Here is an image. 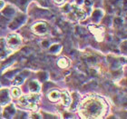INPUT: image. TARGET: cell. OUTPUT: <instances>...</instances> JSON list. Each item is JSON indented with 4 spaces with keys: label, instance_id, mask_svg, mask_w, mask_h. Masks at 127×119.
<instances>
[{
    "label": "cell",
    "instance_id": "cell-1",
    "mask_svg": "<svg viewBox=\"0 0 127 119\" xmlns=\"http://www.w3.org/2000/svg\"><path fill=\"white\" fill-rule=\"evenodd\" d=\"M105 110V104L101 98H89L82 105V113L86 117H98Z\"/></svg>",
    "mask_w": 127,
    "mask_h": 119
},
{
    "label": "cell",
    "instance_id": "cell-2",
    "mask_svg": "<svg viewBox=\"0 0 127 119\" xmlns=\"http://www.w3.org/2000/svg\"><path fill=\"white\" fill-rule=\"evenodd\" d=\"M39 101V95L36 94H33V95H25L23 97L20 98L19 103L25 107H27L31 110H36L37 109V102Z\"/></svg>",
    "mask_w": 127,
    "mask_h": 119
},
{
    "label": "cell",
    "instance_id": "cell-3",
    "mask_svg": "<svg viewBox=\"0 0 127 119\" xmlns=\"http://www.w3.org/2000/svg\"><path fill=\"white\" fill-rule=\"evenodd\" d=\"M20 43H21L20 37L16 34L9 35L6 38V45L12 49H16L20 45Z\"/></svg>",
    "mask_w": 127,
    "mask_h": 119
},
{
    "label": "cell",
    "instance_id": "cell-4",
    "mask_svg": "<svg viewBox=\"0 0 127 119\" xmlns=\"http://www.w3.org/2000/svg\"><path fill=\"white\" fill-rule=\"evenodd\" d=\"M36 35H45L48 32V26L45 22H37L32 27Z\"/></svg>",
    "mask_w": 127,
    "mask_h": 119
},
{
    "label": "cell",
    "instance_id": "cell-5",
    "mask_svg": "<svg viewBox=\"0 0 127 119\" xmlns=\"http://www.w3.org/2000/svg\"><path fill=\"white\" fill-rule=\"evenodd\" d=\"M89 28H90L91 31L95 34V37H96L99 41L103 39V29L97 28V27H95V26H90V27H89Z\"/></svg>",
    "mask_w": 127,
    "mask_h": 119
},
{
    "label": "cell",
    "instance_id": "cell-6",
    "mask_svg": "<svg viewBox=\"0 0 127 119\" xmlns=\"http://www.w3.org/2000/svg\"><path fill=\"white\" fill-rule=\"evenodd\" d=\"M9 101L7 90L3 89L0 91V105H5Z\"/></svg>",
    "mask_w": 127,
    "mask_h": 119
},
{
    "label": "cell",
    "instance_id": "cell-7",
    "mask_svg": "<svg viewBox=\"0 0 127 119\" xmlns=\"http://www.w3.org/2000/svg\"><path fill=\"white\" fill-rule=\"evenodd\" d=\"M61 96V94L59 91L57 90H53V91H51L49 94H48V98H49V100L52 101V102H57L59 100V98Z\"/></svg>",
    "mask_w": 127,
    "mask_h": 119
},
{
    "label": "cell",
    "instance_id": "cell-8",
    "mask_svg": "<svg viewBox=\"0 0 127 119\" xmlns=\"http://www.w3.org/2000/svg\"><path fill=\"white\" fill-rule=\"evenodd\" d=\"M6 55H7V51L5 48V43L4 39H0V58L6 56Z\"/></svg>",
    "mask_w": 127,
    "mask_h": 119
},
{
    "label": "cell",
    "instance_id": "cell-9",
    "mask_svg": "<svg viewBox=\"0 0 127 119\" xmlns=\"http://www.w3.org/2000/svg\"><path fill=\"white\" fill-rule=\"evenodd\" d=\"M61 95H62V99H63V105L64 106H68L70 105V102H71L69 94L66 91H64Z\"/></svg>",
    "mask_w": 127,
    "mask_h": 119
},
{
    "label": "cell",
    "instance_id": "cell-10",
    "mask_svg": "<svg viewBox=\"0 0 127 119\" xmlns=\"http://www.w3.org/2000/svg\"><path fill=\"white\" fill-rule=\"evenodd\" d=\"M29 89L31 92L37 93L40 90V85H38V83L36 81H32L29 84Z\"/></svg>",
    "mask_w": 127,
    "mask_h": 119
},
{
    "label": "cell",
    "instance_id": "cell-11",
    "mask_svg": "<svg viewBox=\"0 0 127 119\" xmlns=\"http://www.w3.org/2000/svg\"><path fill=\"white\" fill-rule=\"evenodd\" d=\"M3 14L5 15V16H8V17H10L12 16L15 14V9H14L12 6L10 5H8V6H5V8L3 10Z\"/></svg>",
    "mask_w": 127,
    "mask_h": 119
},
{
    "label": "cell",
    "instance_id": "cell-12",
    "mask_svg": "<svg viewBox=\"0 0 127 119\" xmlns=\"http://www.w3.org/2000/svg\"><path fill=\"white\" fill-rule=\"evenodd\" d=\"M57 65H58V66L61 67V68H66V67L69 66V61H68V59H66L65 57H62V58H60L58 60Z\"/></svg>",
    "mask_w": 127,
    "mask_h": 119
},
{
    "label": "cell",
    "instance_id": "cell-13",
    "mask_svg": "<svg viewBox=\"0 0 127 119\" xmlns=\"http://www.w3.org/2000/svg\"><path fill=\"white\" fill-rule=\"evenodd\" d=\"M14 113H15V109H14L13 106H7V107H5V117H12V115H14Z\"/></svg>",
    "mask_w": 127,
    "mask_h": 119
},
{
    "label": "cell",
    "instance_id": "cell-14",
    "mask_svg": "<svg viewBox=\"0 0 127 119\" xmlns=\"http://www.w3.org/2000/svg\"><path fill=\"white\" fill-rule=\"evenodd\" d=\"M11 95H13L14 97H18L21 95V91L17 87H14L11 89Z\"/></svg>",
    "mask_w": 127,
    "mask_h": 119
},
{
    "label": "cell",
    "instance_id": "cell-15",
    "mask_svg": "<svg viewBox=\"0 0 127 119\" xmlns=\"http://www.w3.org/2000/svg\"><path fill=\"white\" fill-rule=\"evenodd\" d=\"M22 82H23V78L22 77H16V79H15V81H14V84L17 85L19 84H21Z\"/></svg>",
    "mask_w": 127,
    "mask_h": 119
},
{
    "label": "cell",
    "instance_id": "cell-16",
    "mask_svg": "<svg viewBox=\"0 0 127 119\" xmlns=\"http://www.w3.org/2000/svg\"><path fill=\"white\" fill-rule=\"evenodd\" d=\"M66 0H55V2L57 3V4H63L64 2H65Z\"/></svg>",
    "mask_w": 127,
    "mask_h": 119
},
{
    "label": "cell",
    "instance_id": "cell-17",
    "mask_svg": "<svg viewBox=\"0 0 127 119\" xmlns=\"http://www.w3.org/2000/svg\"><path fill=\"white\" fill-rule=\"evenodd\" d=\"M3 6H4V2H3L2 0H0V9H1Z\"/></svg>",
    "mask_w": 127,
    "mask_h": 119
}]
</instances>
